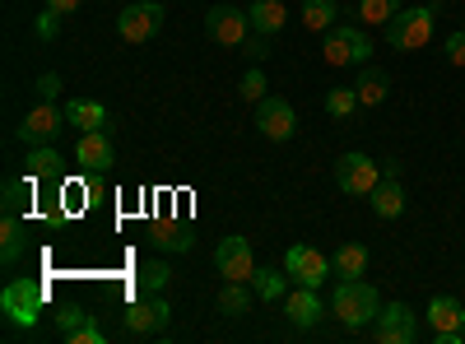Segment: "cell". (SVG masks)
Returning <instances> with one entry per match:
<instances>
[{
	"label": "cell",
	"instance_id": "6da1fadb",
	"mask_svg": "<svg viewBox=\"0 0 465 344\" xmlns=\"http://www.w3.org/2000/svg\"><path fill=\"white\" fill-rule=\"evenodd\" d=\"M331 312L340 317V326L363 330V326H372V321H377L381 298H377V289H372L368 280H340V284H335V293H331Z\"/></svg>",
	"mask_w": 465,
	"mask_h": 344
},
{
	"label": "cell",
	"instance_id": "7a4b0ae2",
	"mask_svg": "<svg viewBox=\"0 0 465 344\" xmlns=\"http://www.w3.org/2000/svg\"><path fill=\"white\" fill-rule=\"evenodd\" d=\"M433 28H438V10L433 5H410V10H396L391 24H386V43L396 52H423L433 43Z\"/></svg>",
	"mask_w": 465,
	"mask_h": 344
},
{
	"label": "cell",
	"instance_id": "3957f363",
	"mask_svg": "<svg viewBox=\"0 0 465 344\" xmlns=\"http://www.w3.org/2000/svg\"><path fill=\"white\" fill-rule=\"evenodd\" d=\"M47 302V289L37 280H10L5 293H0V312H5V321L15 330H33L37 326V312H43Z\"/></svg>",
	"mask_w": 465,
	"mask_h": 344
},
{
	"label": "cell",
	"instance_id": "277c9868",
	"mask_svg": "<svg viewBox=\"0 0 465 344\" xmlns=\"http://www.w3.org/2000/svg\"><path fill=\"white\" fill-rule=\"evenodd\" d=\"M377 182H381V163L368 159V154H359V149L335 159V186L344 191V196H363L368 201L372 191H377Z\"/></svg>",
	"mask_w": 465,
	"mask_h": 344
},
{
	"label": "cell",
	"instance_id": "5b68a950",
	"mask_svg": "<svg viewBox=\"0 0 465 344\" xmlns=\"http://www.w3.org/2000/svg\"><path fill=\"white\" fill-rule=\"evenodd\" d=\"M322 56H326V65H368L372 37H368L363 28H349V24H344V28H331Z\"/></svg>",
	"mask_w": 465,
	"mask_h": 344
},
{
	"label": "cell",
	"instance_id": "8992f818",
	"mask_svg": "<svg viewBox=\"0 0 465 344\" xmlns=\"http://www.w3.org/2000/svg\"><path fill=\"white\" fill-rule=\"evenodd\" d=\"M284 270L293 284H307V289H322L326 275H335V265L326 260V251H317L312 242H293L289 256H284Z\"/></svg>",
	"mask_w": 465,
	"mask_h": 344
},
{
	"label": "cell",
	"instance_id": "52a82bcc",
	"mask_svg": "<svg viewBox=\"0 0 465 344\" xmlns=\"http://www.w3.org/2000/svg\"><path fill=\"white\" fill-rule=\"evenodd\" d=\"M163 28V5L159 0H140V5H126L122 15H116V33L126 37V43H149V37H159Z\"/></svg>",
	"mask_w": 465,
	"mask_h": 344
},
{
	"label": "cell",
	"instance_id": "ba28073f",
	"mask_svg": "<svg viewBox=\"0 0 465 344\" xmlns=\"http://www.w3.org/2000/svg\"><path fill=\"white\" fill-rule=\"evenodd\" d=\"M256 126H261L265 140L284 144V140L298 135V112L289 107V98H270V93H265V98L256 103Z\"/></svg>",
	"mask_w": 465,
	"mask_h": 344
},
{
	"label": "cell",
	"instance_id": "9c48e42d",
	"mask_svg": "<svg viewBox=\"0 0 465 344\" xmlns=\"http://www.w3.org/2000/svg\"><path fill=\"white\" fill-rule=\"evenodd\" d=\"M168 321H173V308H168V298H159V293H144L140 302L126 308V330L140 335V339L144 335H163Z\"/></svg>",
	"mask_w": 465,
	"mask_h": 344
},
{
	"label": "cell",
	"instance_id": "30bf717a",
	"mask_svg": "<svg viewBox=\"0 0 465 344\" xmlns=\"http://www.w3.org/2000/svg\"><path fill=\"white\" fill-rule=\"evenodd\" d=\"M205 33L214 37V43H223V47H247L252 43V19H247V10L214 5L205 15Z\"/></svg>",
	"mask_w": 465,
	"mask_h": 344
},
{
	"label": "cell",
	"instance_id": "8fae6325",
	"mask_svg": "<svg viewBox=\"0 0 465 344\" xmlns=\"http://www.w3.org/2000/svg\"><path fill=\"white\" fill-rule=\"evenodd\" d=\"M414 335H419V321H414L410 302H391V308H381L377 321H372V339H381V344H410Z\"/></svg>",
	"mask_w": 465,
	"mask_h": 344
},
{
	"label": "cell",
	"instance_id": "7c38bea8",
	"mask_svg": "<svg viewBox=\"0 0 465 344\" xmlns=\"http://www.w3.org/2000/svg\"><path fill=\"white\" fill-rule=\"evenodd\" d=\"M214 265L223 280H238V284H252L256 275V260H252V242L247 238H223L214 247Z\"/></svg>",
	"mask_w": 465,
	"mask_h": 344
},
{
	"label": "cell",
	"instance_id": "4fadbf2b",
	"mask_svg": "<svg viewBox=\"0 0 465 344\" xmlns=\"http://www.w3.org/2000/svg\"><path fill=\"white\" fill-rule=\"evenodd\" d=\"M61 126H65V112L43 98L37 107H28V117H24V126H19V140H24V144H47V140L61 135Z\"/></svg>",
	"mask_w": 465,
	"mask_h": 344
},
{
	"label": "cell",
	"instance_id": "5bb4252c",
	"mask_svg": "<svg viewBox=\"0 0 465 344\" xmlns=\"http://www.w3.org/2000/svg\"><path fill=\"white\" fill-rule=\"evenodd\" d=\"M460 321H465V308L456 298H433L429 302V330H433V339L438 344H460Z\"/></svg>",
	"mask_w": 465,
	"mask_h": 344
},
{
	"label": "cell",
	"instance_id": "9a60e30c",
	"mask_svg": "<svg viewBox=\"0 0 465 344\" xmlns=\"http://www.w3.org/2000/svg\"><path fill=\"white\" fill-rule=\"evenodd\" d=\"M284 317L298 326V330H307V326H317L322 317H326V302L317 298V289H307V284H298L289 298H284Z\"/></svg>",
	"mask_w": 465,
	"mask_h": 344
},
{
	"label": "cell",
	"instance_id": "2e32d148",
	"mask_svg": "<svg viewBox=\"0 0 465 344\" xmlns=\"http://www.w3.org/2000/svg\"><path fill=\"white\" fill-rule=\"evenodd\" d=\"M372 214L377 219H401L405 214V191H401V172H381L377 191H372Z\"/></svg>",
	"mask_w": 465,
	"mask_h": 344
},
{
	"label": "cell",
	"instance_id": "e0dca14e",
	"mask_svg": "<svg viewBox=\"0 0 465 344\" xmlns=\"http://www.w3.org/2000/svg\"><path fill=\"white\" fill-rule=\"evenodd\" d=\"M74 159H80V168H89V172H107L112 168V140H107V131H84Z\"/></svg>",
	"mask_w": 465,
	"mask_h": 344
},
{
	"label": "cell",
	"instance_id": "ac0fdd59",
	"mask_svg": "<svg viewBox=\"0 0 465 344\" xmlns=\"http://www.w3.org/2000/svg\"><path fill=\"white\" fill-rule=\"evenodd\" d=\"M65 122L70 126H80V131H107V107L103 103H94V98H70L65 103Z\"/></svg>",
	"mask_w": 465,
	"mask_h": 344
},
{
	"label": "cell",
	"instance_id": "d6986e66",
	"mask_svg": "<svg viewBox=\"0 0 465 344\" xmlns=\"http://www.w3.org/2000/svg\"><path fill=\"white\" fill-rule=\"evenodd\" d=\"M354 93H359V107H381L386 93H391V80H386V70H377V65H359Z\"/></svg>",
	"mask_w": 465,
	"mask_h": 344
},
{
	"label": "cell",
	"instance_id": "ffe728a7",
	"mask_svg": "<svg viewBox=\"0 0 465 344\" xmlns=\"http://www.w3.org/2000/svg\"><path fill=\"white\" fill-rule=\"evenodd\" d=\"M331 265H335V280H363V270H368V247H363V242H344V247H335Z\"/></svg>",
	"mask_w": 465,
	"mask_h": 344
},
{
	"label": "cell",
	"instance_id": "44dd1931",
	"mask_svg": "<svg viewBox=\"0 0 465 344\" xmlns=\"http://www.w3.org/2000/svg\"><path fill=\"white\" fill-rule=\"evenodd\" d=\"M247 19H252V33H261V37H270V33H280V28H284V19H289V10L280 5V0H256V5L247 10Z\"/></svg>",
	"mask_w": 465,
	"mask_h": 344
},
{
	"label": "cell",
	"instance_id": "7402d4cb",
	"mask_svg": "<svg viewBox=\"0 0 465 344\" xmlns=\"http://www.w3.org/2000/svg\"><path fill=\"white\" fill-rule=\"evenodd\" d=\"M24 242H28V233H24L19 214H5V223H0V260L15 265V260L24 256Z\"/></svg>",
	"mask_w": 465,
	"mask_h": 344
},
{
	"label": "cell",
	"instance_id": "603a6c76",
	"mask_svg": "<svg viewBox=\"0 0 465 344\" xmlns=\"http://www.w3.org/2000/svg\"><path fill=\"white\" fill-rule=\"evenodd\" d=\"M335 15H340L335 0H302V28H312V33H331Z\"/></svg>",
	"mask_w": 465,
	"mask_h": 344
},
{
	"label": "cell",
	"instance_id": "cb8c5ba5",
	"mask_svg": "<svg viewBox=\"0 0 465 344\" xmlns=\"http://www.w3.org/2000/svg\"><path fill=\"white\" fill-rule=\"evenodd\" d=\"M214 308H219L223 317H242V312H252V293H247L238 280H228V284L219 289V298H214Z\"/></svg>",
	"mask_w": 465,
	"mask_h": 344
},
{
	"label": "cell",
	"instance_id": "d4e9b609",
	"mask_svg": "<svg viewBox=\"0 0 465 344\" xmlns=\"http://www.w3.org/2000/svg\"><path fill=\"white\" fill-rule=\"evenodd\" d=\"M252 293H256V298H265V302H280V298L289 293V275H280V270H261V265H256V275H252Z\"/></svg>",
	"mask_w": 465,
	"mask_h": 344
},
{
	"label": "cell",
	"instance_id": "484cf974",
	"mask_svg": "<svg viewBox=\"0 0 465 344\" xmlns=\"http://www.w3.org/2000/svg\"><path fill=\"white\" fill-rule=\"evenodd\" d=\"M153 242H159L163 251H173V247L177 251H191V228L186 223H177V228L173 223H159V228H153Z\"/></svg>",
	"mask_w": 465,
	"mask_h": 344
},
{
	"label": "cell",
	"instance_id": "4316f807",
	"mask_svg": "<svg viewBox=\"0 0 465 344\" xmlns=\"http://www.w3.org/2000/svg\"><path fill=\"white\" fill-rule=\"evenodd\" d=\"M401 5H396V0H359V15H363V24H391V15H396Z\"/></svg>",
	"mask_w": 465,
	"mask_h": 344
},
{
	"label": "cell",
	"instance_id": "83f0119b",
	"mask_svg": "<svg viewBox=\"0 0 465 344\" xmlns=\"http://www.w3.org/2000/svg\"><path fill=\"white\" fill-rule=\"evenodd\" d=\"M354 107H359V93L354 89H331L326 93V112H331V117H354Z\"/></svg>",
	"mask_w": 465,
	"mask_h": 344
},
{
	"label": "cell",
	"instance_id": "f1b7e54d",
	"mask_svg": "<svg viewBox=\"0 0 465 344\" xmlns=\"http://www.w3.org/2000/svg\"><path fill=\"white\" fill-rule=\"evenodd\" d=\"M61 172V154H52V149H33L28 154V177H56Z\"/></svg>",
	"mask_w": 465,
	"mask_h": 344
},
{
	"label": "cell",
	"instance_id": "f546056e",
	"mask_svg": "<svg viewBox=\"0 0 465 344\" xmlns=\"http://www.w3.org/2000/svg\"><path fill=\"white\" fill-rule=\"evenodd\" d=\"M163 284H168V265H163V260L140 265V293H159Z\"/></svg>",
	"mask_w": 465,
	"mask_h": 344
},
{
	"label": "cell",
	"instance_id": "4dcf8cb0",
	"mask_svg": "<svg viewBox=\"0 0 465 344\" xmlns=\"http://www.w3.org/2000/svg\"><path fill=\"white\" fill-rule=\"evenodd\" d=\"M33 196V177L28 182H5V214H19Z\"/></svg>",
	"mask_w": 465,
	"mask_h": 344
},
{
	"label": "cell",
	"instance_id": "1f68e13d",
	"mask_svg": "<svg viewBox=\"0 0 465 344\" xmlns=\"http://www.w3.org/2000/svg\"><path fill=\"white\" fill-rule=\"evenodd\" d=\"M103 339H107V335H103V326H98V321H94V312H89L80 326L70 330V339H65V344H103Z\"/></svg>",
	"mask_w": 465,
	"mask_h": 344
},
{
	"label": "cell",
	"instance_id": "d6a6232c",
	"mask_svg": "<svg viewBox=\"0 0 465 344\" xmlns=\"http://www.w3.org/2000/svg\"><path fill=\"white\" fill-rule=\"evenodd\" d=\"M242 98H247V103H261V98H265V74H261L256 65L242 74Z\"/></svg>",
	"mask_w": 465,
	"mask_h": 344
},
{
	"label": "cell",
	"instance_id": "836d02e7",
	"mask_svg": "<svg viewBox=\"0 0 465 344\" xmlns=\"http://www.w3.org/2000/svg\"><path fill=\"white\" fill-rule=\"evenodd\" d=\"M84 317H89L84 308H65V312H56V335H65V339H70V330L80 326Z\"/></svg>",
	"mask_w": 465,
	"mask_h": 344
},
{
	"label": "cell",
	"instance_id": "e575fe53",
	"mask_svg": "<svg viewBox=\"0 0 465 344\" xmlns=\"http://www.w3.org/2000/svg\"><path fill=\"white\" fill-rule=\"evenodd\" d=\"M61 19H65V15H56V10L37 15V37H43V43H52V37L61 33Z\"/></svg>",
	"mask_w": 465,
	"mask_h": 344
},
{
	"label": "cell",
	"instance_id": "d590c367",
	"mask_svg": "<svg viewBox=\"0 0 465 344\" xmlns=\"http://www.w3.org/2000/svg\"><path fill=\"white\" fill-rule=\"evenodd\" d=\"M442 52H447V61H451V65H465V33H451Z\"/></svg>",
	"mask_w": 465,
	"mask_h": 344
},
{
	"label": "cell",
	"instance_id": "8d00e7d4",
	"mask_svg": "<svg viewBox=\"0 0 465 344\" xmlns=\"http://www.w3.org/2000/svg\"><path fill=\"white\" fill-rule=\"evenodd\" d=\"M247 56H252V61H265V56H270V43H265L261 33H252V43H247Z\"/></svg>",
	"mask_w": 465,
	"mask_h": 344
},
{
	"label": "cell",
	"instance_id": "74e56055",
	"mask_svg": "<svg viewBox=\"0 0 465 344\" xmlns=\"http://www.w3.org/2000/svg\"><path fill=\"white\" fill-rule=\"evenodd\" d=\"M56 89H61V80H56V74H43V80H37V98H56Z\"/></svg>",
	"mask_w": 465,
	"mask_h": 344
},
{
	"label": "cell",
	"instance_id": "f35d334b",
	"mask_svg": "<svg viewBox=\"0 0 465 344\" xmlns=\"http://www.w3.org/2000/svg\"><path fill=\"white\" fill-rule=\"evenodd\" d=\"M47 10H56V15H74V10H80V0H47Z\"/></svg>",
	"mask_w": 465,
	"mask_h": 344
},
{
	"label": "cell",
	"instance_id": "ab89813d",
	"mask_svg": "<svg viewBox=\"0 0 465 344\" xmlns=\"http://www.w3.org/2000/svg\"><path fill=\"white\" fill-rule=\"evenodd\" d=\"M460 344H465V321H460Z\"/></svg>",
	"mask_w": 465,
	"mask_h": 344
}]
</instances>
